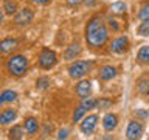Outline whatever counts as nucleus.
Segmentation results:
<instances>
[{"label":"nucleus","mask_w":149,"mask_h":140,"mask_svg":"<svg viewBox=\"0 0 149 140\" xmlns=\"http://www.w3.org/2000/svg\"><path fill=\"white\" fill-rule=\"evenodd\" d=\"M84 2V0H67V3L70 5V6H78V5H81Z\"/></svg>","instance_id":"nucleus-26"},{"label":"nucleus","mask_w":149,"mask_h":140,"mask_svg":"<svg viewBox=\"0 0 149 140\" xmlns=\"http://www.w3.org/2000/svg\"><path fill=\"white\" fill-rule=\"evenodd\" d=\"M76 93L81 98H86L90 93V81H81L76 86Z\"/></svg>","instance_id":"nucleus-12"},{"label":"nucleus","mask_w":149,"mask_h":140,"mask_svg":"<svg viewBox=\"0 0 149 140\" xmlns=\"http://www.w3.org/2000/svg\"><path fill=\"white\" fill-rule=\"evenodd\" d=\"M25 131H26V134H30V135H33L36 132V131H37V121H36V118L30 117V118L25 120Z\"/></svg>","instance_id":"nucleus-16"},{"label":"nucleus","mask_w":149,"mask_h":140,"mask_svg":"<svg viewBox=\"0 0 149 140\" xmlns=\"http://www.w3.org/2000/svg\"><path fill=\"white\" fill-rule=\"evenodd\" d=\"M118 125V117L115 114H107L104 118H102V126H104L106 131H113Z\"/></svg>","instance_id":"nucleus-9"},{"label":"nucleus","mask_w":149,"mask_h":140,"mask_svg":"<svg viewBox=\"0 0 149 140\" xmlns=\"http://www.w3.org/2000/svg\"><path fill=\"white\" fill-rule=\"evenodd\" d=\"M107 37H109V33H107V28L104 25V22H102V19L100 16L92 17L86 28L87 44L92 47H101L106 44Z\"/></svg>","instance_id":"nucleus-1"},{"label":"nucleus","mask_w":149,"mask_h":140,"mask_svg":"<svg viewBox=\"0 0 149 140\" xmlns=\"http://www.w3.org/2000/svg\"><path fill=\"white\" fill-rule=\"evenodd\" d=\"M31 2H34V3H48L50 0H31Z\"/></svg>","instance_id":"nucleus-30"},{"label":"nucleus","mask_w":149,"mask_h":140,"mask_svg":"<svg viewBox=\"0 0 149 140\" xmlns=\"http://www.w3.org/2000/svg\"><path fill=\"white\" fill-rule=\"evenodd\" d=\"M81 106L86 107V109H92L93 106H96V100H92V98H84Z\"/></svg>","instance_id":"nucleus-24"},{"label":"nucleus","mask_w":149,"mask_h":140,"mask_svg":"<svg viewBox=\"0 0 149 140\" xmlns=\"http://www.w3.org/2000/svg\"><path fill=\"white\" fill-rule=\"evenodd\" d=\"M137 59H138V62H141V64L149 62V45H144L140 48L138 55H137Z\"/></svg>","instance_id":"nucleus-15"},{"label":"nucleus","mask_w":149,"mask_h":140,"mask_svg":"<svg viewBox=\"0 0 149 140\" xmlns=\"http://www.w3.org/2000/svg\"><path fill=\"white\" fill-rule=\"evenodd\" d=\"M8 72L14 75V76H22V75H25L26 69H28V61L23 55H16V56H11V58L8 59Z\"/></svg>","instance_id":"nucleus-2"},{"label":"nucleus","mask_w":149,"mask_h":140,"mask_svg":"<svg viewBox=\"0 0 149 140\" xmlns=\"http://www.w3.org/2000/svg\"><path fill=\"white\" fill-rule=\"evenodd\" d=\"M109 25H110L112 28H113V30H118V25L115 23V20H110V22H109Z\"/></svg>","instance_id":"nucleus-29"},{"label":"nucleus","mask_w":149,"mask_h":140,"mask_svg":"<svg viewBox=\"0 0 149 140\" xmlns=\"http://www.w3.org/2000/svg\"><path fill=\"white\" fill-rule=\"evenodd\" d=\"M137 114L140 115V117H146L148 114H146V112H144V111H140V112H137Z\"/></svg>","instance_id":"nucleus-31"},{"label":"nucleus","mask_w":149,"mask_h":140,"mask_svg":"<svg viewBox=\"0 0 149 140\" xmlns=\"http://www.w3.org/2000/svg\"><path fill=\"white\" fill-rule=\"evenodd\" d=\"M138 34L140 36H149V19L143 20L141 25L138 27Z\"/></svg>","instance_id":"nucleus-20"},{"label":"nucleus","mask_w":149,"mask_h":140,"mask_svg":"<svg viewBox=\"0 0 149 140\" xmlns=\"http://www.w3.org/2000/svg\"><path fill=\"white\" fill-rule=\"evenodd\" d=\"M58 137H59V139H65V137H67V129H61Z\"/></svg>","instance_id":"nucleus-27"},{"label":"nucleus","mask_w":149,"mask_h":140,"mask_svg":"<svg viewBox=\"0 0 149 140\" xmlns=\"http://www.w3.org/2000/svg\"><path fill=\"white\" fill-rule=\"evenodd\" d=\"M16 118V111L14 109H5L2 114H0V123L2 125H6L9 121H13Z\"/></svg>","instance_id":"nucleus-14"},{"label":"nucleus","mask_w":149,"mask_h":140,"mask_svg":"<svg viewBox=\"0 0 149 140\" xmlns=\"http://www.w3.org/2000/svg\"><path fill=\"white\" fill-rule=\"evenodd\" d=\"M148 97H149V86H148Z\"/></svg>","instance_id":"nucleus-33"},{"label":"nucleus","mask_w":149,"mask_h":140,"mask_svg":"<svg viewBox=\"0 0 149 140\" xmlns=\"http://www.w3.org/2000/svg\"><path fill=\"white\" fill-rule=\"evenodd\" d=\"M96 104L100 106V107H107L110 103H109V101H96Z\"/></svg>","instance_id":"nucleus-28"},{"label":"nucleus","mask_w":149,"mask_h":140,"mask_svg":"<svg viewBox=\"0 0 149 140\" xmlns=\"http://www.w3.org/2000/svg\"><path fill=\"white\" fill-rule=\"evenodd\" d=\"M96 123H98V117L96 115H88L87 118H84L81 121V131L84 134H92Z\"/></svg>","instance_id":"nucleus-6"},{"label":"nucleus","mask_w":149,"mask_h":140,"mask_svg":"<svg viewBox=\"0 0 149 140\" xmlns=\"http://www.w3.org/2000/svg\"><path fill=\"white\" fill-rule=\"evenodd\" d=\"M17 98V93L14 90H5L2 95H0V104H5V103L14 101Z\"/></svg>","instance_id":"nucleus-17"},{"label":"nucleus","mask_w":149,"mask_h":140,"mask_svg":"<svg viewBox=\"0 0 149 140\" xmlns=\"http://www.w3.org/2000/svg\"><path fill=\"white\" fill-rule=\"evenodd\" d=\"M88 69H90V62L88 61H76L74 64L70 65L68 72L72 78H81L88 72Z\"/></svg>","instance_id":"nucleus-3"},{"label":"nucleus","mask_w":149,"mask_h":140,"mask_svg":"<svg viewBox=\"0 0 149 140\" xmlns=\"http://www.w3.org/2000/svg\"><path fill=\"white\" fill-rule=\"evenodd\" d=\"M16 47H17V41L11 39V37H8V39L0 42V51H2V53H9V51H13Z\"/></svg>","instance_id":"nucleus-10"},{"label":"nucleus","mask_w":149,"mask_h":140,"mask_svg":"<svg viewBox=\"0 0 149 140\" xmlns=\"http://www.w3.org/2000/svg\"><path fill=\"white\" fill-rule=\"evenodd\" d=\"M2 20H3V13L0 11V23H2Z\"/></svg>","instance_id":"nucleus-32"},{"label":"nucleus","mask_w":149,"mask_h":140,"mask_svg":"<svg viewBox=\"0 0 149 140\" xmlns=\"http://www.w3.org/2000/svg\"><path fill=\"white\" fill-rule=\"evenodd\" d=\"M48 83H50V79H48V78H40L39 81H37V87L45 89L47 86H48Z\"/></svg>","instance_id":"nucleus-25"},{"label":"nucleus","mask_w":149,"mask_h":140,"mask_svg":"<svg viewBox=\"0 0 149 140\" xmlns=\"http://www.w3.org/2000/svg\"><path fill=\"white\" fill-rule=\"evenodd\" d=\"M23 131L20 126H14V128L9 129V139H22Z\"/></svg>","instance_id":"nucleus-19"},{"label":"nucleus","mask_w":149,"mask_h":140,"mask_svg":"<svg viewBox=\"0 0 149 140\" xmlns=\"http://www.w3.org/2000/svg\"><path fill=\"white\" fill-rule=\"evenodd\" d=\"M143 134V126L138 121H130L127 125V131H126V135L127 139H140Z\"/></svg>","instance_id":"nucleus-5"},{"label":"nucleus","mask_w":149,"mask_h":140,"mask_svg":"<svg viewBox=\"0 0 149 140\" xmlns=\"http://www.w3.org/2000/svg\"><path fill=\"white\" fill-rule=\"evenodd\" d=\"M56 61H58L56 59V53L48 50V48H45L39 56V64H40L42 69H51L56 64Z\"/></svg>","instance_id":"nucleus-4"},{"label":"nucleus","mask_w":149,"mask_h":140,"mask_svg":"<svg viewBox=\"0 0 149 140\" xmlns=\"http://www.w3.org/2000/svg\"><path fill=\"white\" fill-rule=\"evenodd\" d=\"M79 53H81L79 45L78 44H72L70 47H67V50H65V53H64V58L65 59H74Z\"/></svg>","instance_id":"nucleus-13"},{"label":"nucleus","mask_w":149,"mask_h":140,"mask_svg":"<svg viewBox=\"0 0 149 140\" xmlns=\"http://www.w3.org/2000/svg\"><path fill=\"white\" fill-rule=\"evenodd\" d=\"M84 112H86V107H82V106H79L76 111H74V114H73V121H79L82 118V115H84Z\"/></svg>","instance_id":"nucleus-23"},{"label":"nucleus","mask_w":149,"mask_h":140,"mask_svg":"<svg viewBox=\"0 0 149 140\" xmlns=\"http://www.w3.org/2000/svg\"><path fill=\"white\" fill-rule=\"evenodd\" d=\"M110 11L113 14H123L126 11V5L123 2H116V3H112L110 5Z\"/></svg>","instance_id":"nucleus-18"},{"label":"nucleus","mask_w":149,"mask_h":140,"mask_svg":"<svg viewBox=\"0 0 149 140\" xmlns=\"http://www.w3.org/2000/svg\"><path fill=\"white\" fill-rule=\"evenodd\" d=\"M138 17L141 19V20H148V19H149V5H144V6L140 9Z\"/></svg>","instance_id":"nucleus-22"},{"label":"nucleus","mask_w":149,"mask_h":140,"mask_svg":"<svg viewBox=\"0 0 149 140\" xmlns=\"http://www.w3.org/2000/svg\"><path fill=\"white\" fill-rule=\"evenodd\" d=\"M116 75V70L112 67V65H104L101 70H100V78L104 79V81H109V79H112Z\"/></svg>","instance_id":"nucleus-11"},{"label":"nucleus","mask_w":149,"mask_h":140,"mask_svg":"<svg viewBox=\"0 0 149 140\" xmlns=\"http://www.w3.org/2000/svg\"><path fill=\"white\" fill-rule=\"evenodd\" d=\"M127 45H129L127 37H126V36H121V37H118V39L112 41L110 51H113V53H123V51L127 48Z\"/></svg>","instance_id":"nucleus-7"},{"label":"nucleus","mask_w":149,"mask_h":140,"mask_svg":"<svg viewBox=\"0 0 149 140\" xmlns=\"http://www.w3.org/2000/svg\"><path fill=\"white\" fill-rule=\"evenodd\" d=\"M33 20V11L30 8H23L20 9V13L16 16V23L17 25H26Z\"/></svg>","instance_id":"nucleus-8"},{"label":"nucleus","mask_w":149,"mask_h":140,"mask_svg":"<svg viewBox=\"0 0 149 140\" xmlns=\"http://www.w3.org/2000/svg\"><path fill=\"white\" fill-rule=\"evenodd\" d=\"M3 9H5V13H6V14H9V16H13V14L16 13L17 6H16V3H14V2H5V5H3Z\"/></svg>","instance_id":"nucleus-21"}]
</instances>
